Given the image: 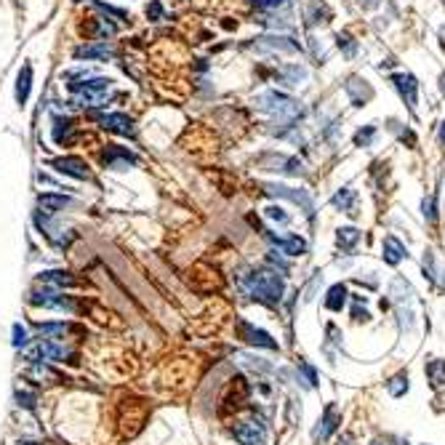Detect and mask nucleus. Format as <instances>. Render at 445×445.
<instances>
[{"label": "nucleus", "mask_w": 445, "mask_h": 445, "mask_svg": "<svg viewBox=\"0 0 445 445\" xmlns=\"http://www.w3.org/2000/svg\"><path fill=\"white\" fill-rule=\"evenodd\" d=\"M424 277H429V280H432V283H435V253L432 251H426L424 253Z\"/></svg>", "instance_id": "obj_41"}, {"label": "nucleus", "mask_w": 445, "mask_h": 445, "mask_svg": "<svg viewBox=\"0 0 445 445\" xmlns=\"http://www.w3.org/2000/svg\"><path fill=\"white\" fill-rule=\"evenodd\" d=\"M344 93L349 96V101H352L354 107H365L368 101L374 99V88H371V83L363 81V78H357V75L347 78Z\"/></svg>", "instance_id": "obj_17"}, {"label": "nucleus", "mask_w": 445, "mask_h": 445, "mask_svg": "<svg viewBox=\"0 0 445 445\" xmlns=\"http://www.w3.org/2000/svg\"><path fill=\"white\" fill-rule=\"evenodd\" d=\"M408 387H411L408 384V374L400 371V374H395L389 382H387V392H389L392 397H403L405 392H408Z\"/></svg>", "instance_id": "obj_31"}, {"label": "nucleus", "mask_w": 445, "mask_h": 445, "mask_svg": "<svg viewBox=\"0 0 445 445\" xmlns=\"http://www.w3.org/2000/svg\"><path fill=\"white\" fill-rule=\"evenodd\" d=\"M253 107L264 115H270L272 121L283 123V128H294V123L302 118V104L296 99H291L288 93H280L270 88V91L253 96Z\"/></svg>", "instance_id": "obj_1"}, {"label": "nucleus", "mask_w": 445, "mask_h": 445, "mask_svg": "<svg viewBox=\"0 0 445 445\" xmlns=\"http://www.w3.org/2000/svg\"><path fill=\"white\" fill-rule=\"evenodd\" d=\"M251 48L259 53H299L302 46L288 35H264L251 43Z\"/></svg>", "instance_id": "obj_7"}, {"label": "nucleus", "mask_w": 445, "mask_h": 445, "mask_svg": "<svg viewBox=\"0 0 445 445\" xmlns=\"http://www.w3.org/2000/svg\"><path fill=\"white\" fill-rule=\"evenodd\" d=\"M331 205L344 213H357L354 211V208H357V193H354L352 187H342V190L331 198Z\"/></svg>", "instance_id": "obj_25"}, {"label": "nucleus", "mask_w": 445, "mask_h": 445, "mask_svg": "<svg viewBox=\"0 0 445 445\" xmlns=\"http://www.w3.org/2000/svg\"><path fill=\"white\" fill-rule=\"evenodd\" d=\"M264 216H267L270 222H277V224H288V222H291V216L283 211V205H267V208H264Z\"/></svg>", "instance_id": "obj_36"}, {"label": "nucleus", "mask_w": 445, "mask_h": 445, "mask_svg": "<svg viewBox=\"0 0 445 445\" xmlns=\"http://www.w3.org/2000/svg\"><path fill=\"white\" fill-rule=\"evenodd\" d=\"M38 280L43 285H53V288H72V285L78 283L75 275L67 272V270H46V272L38 275Z\"/></svg>", "instance_id": "obj_22"}, {"label": "nucleus", "mask_w": 445, "mask_h": 445, "mask_svg": "<svg viewBox=\"0 0 445 445\" xmlns=\"http://www.w3.org/2000/svg\"><path fill=\"white\" fill-rule=\"evenodd\" d=\"M424 445H426V443H424Z\"/></svg>", "instance_id": "obj_51"}, {"label": "nucleus", "mask_w": 445, "mask_h": 445, "mask_svg": "<svg viewBox=\"0 0 445 445\" xmlns=\"http://www.w3.org/2000/svg\"><path fill=\"white\" fill-rule=\"evenodd\" d=\"M147 16H150L152 21H160V19H163V6H160V0H150V3H147Z\"/></svg>", "instance_id": "obj_43"}, {"label": "nucleus", "mask_w": 445, "mask_h": 445, "mask_svg": "<svg viewBox=\"0 0 445 445\" xmlns=\"http://www.w3.org/2000/svg\"><path fill=\"white\" fill-rule=\"evenodd\" d=\"M232 437L240 445H264L267 443V426L262 421H237L232 426Z\"/></svg>", "instance_id": "obj_12"}, {"label": "nucleus", "mask_w": 445, "mask_h": 445, "mask_svg": "<svg viewBox=\"0 0 445 445\" xmlns=\"http://www.w3.org/2000/svg\"><path fill=\"white\" fill-rule=\"evenodd\" d=\"M91 32H93V41H107V38H112L118 32V24H112L107 16H96L91 24Z\"/></svg>", "instance_id": "obj_29"}, {"label": "nucleus", "mask_w": 445, "mask_h": 445, "mask_svg": "<svg viewBox=\"0 0 445 445\" xmlns=\"http://www.w3.org/2000/svg\"><path fill=\"white\" fill-rule=\"evenodd\" d=\"M32 307H43V310H64V312H75V302L72 296H64L59 291H35L30 294Z\"/></svg>", "instance_id": "obj_13"}, {"label": "nucleus", "mask_w": 445, "mask_h": 445, "mask_svg": "<svg viewBox=\"0 0 445 445\" xmlns=\"http://www.w3.org/2000/svg\"><path fill=\"white\" fill-rule=\"evenodd\" d=\"M304 19H307V27H317V24H325V21L331 19V11H328V6H325L323 0H307Z\"/></svg>", "instance_id": "obj_20"}, {"label": "nucleus", "mask_w": 445, "mask_h": 445, "mask_svg": "<svg viewBox=\"0 0 445 445\" xmlns=\"http://www.w3.org/2000/svg\"><path fill=\"white\" fill-rule=\"evenodd\" d=\"M139 163V158L133 155L128 147H121V144H107L101 150V165L110 168V171H128Z\"/></svg>", "instance_id": "obj_5"}, {"label": "nucleus", "mask_w": 445, "mask_h": 445, "mask_svg": "<svg viewBox=\"0 0 445 445\" xmlns=\"http://www.w3.org/2000/svg\"><path fill=\"white\" fill-rule=\"evenodd\" d=\"M237 334H240V339H243L245 344H251V347L270 349V352H277V349H280V344H277L264 328H256V325L248 323V320H237Z\"/></svg>", "instance_id": "obj_8"}, {"label": "nucleus", "mask_w": 445, "mask_h": 445, "mask_svg": "<svg viewBox=\"0 0 445 445\" xmlns=\"http://www.w3.org/2000/svg\"><path fill=\"white\" fill-rule=\"evenodd\" d=\"M96 9H99L104 16H112V19H118V21H128V11L115 9V6H110V3H99V0H96Z\"/></svg>", "instance_id": "obj_37"}, {"label": "nucleus", "mask_w": 445, "mask_h": 445, "mask_svg": "<svg viewBox=\"0 0 445 445\" xmlns=\"http://www.w3.org/2000/svg\"><path fill=\"white\" fill-rule=\"evenodd\" d=\"M32 363H41V360H56V363H78L75 352H70L64 344H53V342H41L30 352Z\"/></svg>", "instance_id": "obj_11"}, {"label": "nucleus", "mask_w": 445, "mask_h": 445, "mask_svg": "<svg viewBox=\"0 0 445 445\" xmlns=\"http://www.w3.org/2000/svg\"><path fill=\"white\" fill-rule=\"evenodd\" d=\"M389 81H392V86H395V91L400 93V99L408 104V110L416 112V101H419V81H416L411 72H395Z\"/></svg>", "instance_id": "obj_14"}, {"label": "nucleus", "mask_w": 445, "mask_h": 445, "mask_svg": "<svg viewBox=\"0 0 445 445\" xmlns=\"http://www.w3.org/2000/svg\"><path fill=\"white\" fill-rule=\"evenodd\" d=\"M72 325L70 323H41L38 325V334L46 336V339H59V336L70 334Z\"/></svg>", "instance_id": "obj_32"}, {"label": "nucleus", "mask_w": 445, "mask_h": 445, "mask_svg": "<svg viewBox=\"0 0 445 445\" xmlns=\"http://www.w3.org/2000/svg\"><path fill=\"white\" fill-rule=\"evenodd\" d=\"M51 168L53 171L64 173V176H72L78 182H88L91 179V171H88V163L83 158H75V155H64V158H53L51 160Z\"/></svg>", "instance_id": "obj_10"}, {"label": "nucleus", "mask_w": 445, "mask_h": 445, "mask_svg": "<svg viewBox=\"0 0 445 445\" xmlns=\"http://www.w3.org/2000/svg\"><path fill=\"white\" fill-rule=\"evenodd\" d=\"M75 3H83V0H75Z\"/></svg>", "instance_id": "obj_50"}, {"label": "nucleus", "mask_w": 445, "mask_h": 445, "mask_svg": "<svg viewBox=\"0 0 445 445\" xmlns=\"http://www.w3.org/2000/svg\"><path fill=\"white\" fill-rule=\"evenodd\" d=\"M30 91H32V64L27 61V64H21L19 75H16V101L19 104H27V99H30Z\"/></svg>", "instance_id": "obj_23"}, {"label": "nucleus", "mask_w": 445, "mask_h": 445, "mask_svg": "<svg viewBox=\"0 0 445 445\" xmlns=\"http://www.w3.org/2000/svg\"><path fill=\"white\" fill-rule=\"evenodd\" d=\"M336 46H339V51L344 53L347 59H354V56H357V43L352 41L349 32H339V35H336Z\"/></svg>", "instance_id": "obj_33"}, {"label": "nucleus", "mask_w": 445, "mask_h": 445, "mask_svg": "<svg viewBox=\"0 0 445 445\" xmlns=\"http://www.w3.org/2000/svg\"><path fill=\"white\" fill-rule=\"evenodd\" d=\"M27 342H30V334H27V328L24 325H14V347L16 349H21V347H27Z\"/></svg>", "instance_id": "obj_39"}, {"label": "nucleus", "mask_w": 445, "mask_h": 445, "mask_svg": "<svg viewBox=\"0 0 445 445\" xmlns=\"http://www.w3.org/2000/svg\"><path fill=\"white\" fill-rule=\"evenodd\" d=\"M75 59H91V61H107L112 59V46L107 41H91L86 46L75 48Z\"/></svg>", "instance_id": "obj_18"}, {"label": "nucleus", "mask_w": 445, "mask_h": 445, "mask_svg": "<svg viewBox=\"0 0 445 445\" xmlns=\"http://www.w3.org/2000/svg\"><path fill=\"white\" fill-rule=\"evenodd\" d=\"M16 403L24 405V408H32V405H35V397H32L30 392H19V395H16Z\"/></svg>", "instance_id": "obj_44"}, {"label": "nucleus", "mask_w": 445, "mask_h": 445, "mask_svg": "<svg viewBox=\"0 0 445 445\" xmlns=\"http://www.w3.org/2000/svg\"><path fill=\"white\" fill-rule=\"evenodd\" d=\"M302 81H307V70L299 67V64H285L280 67V83L285 86H299Z\"/></svg>", "instance_id": "obj_30"}, {"label": "nucleus", "mask_w": 445, "mask_h": 445, "mask_svg": "<svg viewBox=\"0 0 445 445\" xmlns=\"http://www.w3.org/2000/svg\"><path fill=\"white\" fill-rule=\"evenodd\" d=\"M347 285L344 283H336L328 288V296H325V307L331 310V312H342L347 304Z\"/></svg>", "instance_id": "obj_26"}, {"label": "nucleus", "mask_w": 445, "mask_h": 445, "mask_svg": "<svg viewBox=\"0 0 445 445\" xmlns=\"http://www.w3.org/2000/svg\"><path fill=\"white\" fill-rule=\"evenodd\" d=\"M440 91H443V96H445V72L440 75Z\"/></svg>", "instance_id": "obj_48"}, {"label": "nucleus", "mask_w": 445, "mask_h": 445, "mask_svg": "<svg viewBox=\"0 0 445 445\" xmlns=\"http://www.w3.org/2000/svg\"><path fill=\"white\" fill-rule=\"evenodd\" d=\"M371 445H387V443H382V440H374V443H371Z\"/></svg>", "instance_id": "obj_49"}, {"label": "nucleus", "mask_w": 445, "mask_h": 445, "mask_svg": "<svg viewBox=\"0 0 445 445\" xmlns=\"http://www.w3.org/2000/svg\"><path fill=\"white\" fill-rule=\"evenodd\" d=\"M245 291H248V296L256 299V302L267 304V307H275V304H280V299H283V294H285L283 275L277 272V270H270V267L256 270V272L248 275Z\"/></svg>", "instance_id": "obj_2"}, {"label": "nucleus", "mask_w": 445, "mask_h": 445, "mask_svg": "<svg viewBox=\"0 0 445 445\" xmlns=\"http://www.w3.org/2000/svg\"><path fill=\"white\" fill-rule=\"evenodd\" d=\"M259 165L264 171H272V173H283V176H302L304 165L299 158H291V155H277V152H270L259 158Z\"/></svg>", "instance_id": "obj_6"}, {"label": "nucleus", "mask_w": 445, "mask_h": 445, "mask_svg": "<svg viewBox=\"0 0 445 445\" xmlns=\"http://www.w3.org/2000/svg\"><path fill=\"white\" fill-rule=\"evenodd\" d=\"M421 216H424L426 224H432V227L437 224V198L435 195H429V198L421 200Z\"/></svg>", "instance_id": "obj_34"}, {"label": "nucleus", "mask_w": 445, "mask_h": 445, "mask_svg": "<svg viewBox=\"0 0 445 445\" xmlns=\"http://www.w3.org/2000/svg\"><path fill=\"white\" fill-rule=\"evenodd\" d=\"M96 123H99L104 131L118 133V136H136L133 118H128L126 112H99V115H96Z\"/></svg>", "instance_id": "obj_9"}, {"label": "nucleus", "mask_w": 445, "mask_h": 445, "mask_svg": "<svg viewBox=\"0 0 445 445\" xmlns=\"http://www.w3.org/2000/svg\"><path fill=\"white\" fill-rule=\"evenodd\" d=\"M67 88L75 96L78 107H104V99L112 91V81L110 78H83V81H70Z\"/></svg>", "instance_id": "obj_3"}, {"label": "nucleus", "mask_w": 445, "mask_h": 445, "mask_svg": "<svg viewBox=\"0 0 445 445\" xmlns=\"http://www.w3.org/2000/svg\"><path fill=\"white\" fill-rule=\"evenodd\" d=\"M382 256H384V262L389 264V267H397L403 259H408V248L397 240L395 235H387L384 243H382Z\"/></svg>", "instance_id": "obj_19"}, {"label": "nucleus", "mask_w": 445, "mask_h": 445, "mask_svg": "<svg viewBox=\"0 0 445 445\" xmlns=\"http://www.w3.org/2000/svg\"><path fill=\"white\" fill-rule=\"evenodd\" d=\"M267 195H272V198H280V200H288L294 203V205H299L310 219L314 216V200L312 195L307 193V190H299V187H288V184H277V182H270L262 187Z\"/></svg>", "instance_id": "obj_4"}, {"label": "nucleus", "mask_w": 445, "mask_h": 445, "mask_svg": "<svg viewBox=\"0 0 445 445\" xmlns=\"http://www.w3.org/2000/svg\"><path fill=\"white\" fill-rule=\"evenodd\" d=\"M339 445H354V440L349 435H342V440H339Z\"/></svg>", "instance_id": "obj_47"}, {"label": "nucleus", "mask_w": 445, "mask_h": 445, "mask_svg": "<svg viewBox=\"0 0 445 445\" xmlns=\"http://www.w3.org/2000/svg\"><path fill=\"white\" fill-rule=\"evenodd\" d=\"M437 139H440V144L445 147V121L440 123V131H437Z\"/></svg>", "instance_id": "obj_46"}, {"label": "nucleus", "mask_w": 445, "mask_h": 445, "mask_svg": "<svg viewBox=\"0 0 445 445\" xmlns=\"http://www.w3.org/2000/svg\"><path fill=\"white\" fill-rule=\"evenodd\" d=\"M352 302H354V307H352V317H354V323H368L371 320V314H368V310H360V304H365V296H352Z\"/></svg>", "instance_id": "obj_38"}, {"label": "nucleus", "mask_w": 445, "mask_h": 445, "mask_svg": "<svg viewBox=\"0 0 445 445\" xmlns=\"http://www.w3.org/2000/svg\"><path fill=\"white\" fill-rule=\"evenodd\" d=\"M51 136H53V142L61 144V147H67V144L75 139V123L70 118H53V126H51Z\"/></svg>", "instance_id": "obj_21"}, {"label": "nucleus", "mask_w": 445, "mask_h": 445, "mask_svg": "<svg viewBox=\"0 0 445 445\" xmlns=\"http://www.w3.org/2000/svg\"><path fill=\"white\" fill-rule=\"evenodd\" d=\"M256 9H264V11H277V9H283L288 0H251Z\"/></svg>", "instance_id": "obj_40"}, {"label": "nucleus", "mask_w": 445, "mask_h": 445, "mask_svg": "<svg viewBox=\"0 0 445 445\" xmlns=\"http://www.w3.org/2000/svg\"><path fill=\"white\" fill-rule=\"evenodd\" d=\"M267 259H270V264H272V267H277V270H280V275H285L288 270H291V264L285 262L283 256H277V251H270V256H267Z\"/></svg>", "instance_id": "obj_42"}, {"label": "nucleus", "mask_w": 445, "mask_h": 445, "mask_svg": "<svg viewBox=\"0 0 445 445\" xmlns=\"http://www.w3.org/2000/svg\"><path fill=\"white\" fill-rule=\"evenodd\" d=\"M339 424H342V411H339L334 403L325 405V411H323V416H320V421H317V426L312 429V440H314V443H325V440H328V437H331L336 429H339Z\"/></svg>", "instance_id": "obj_15"}, {"label": "nucleus", "mask_w": 445, "mask_h": 445, "mask_svg": "<svg viewBox=\"0 0 445 445\" xmlns=\"http://www.w3.org/2000/svg\"><path fill=\"white\" fill-rule=\"evenodd\" d=\"M38 205H41L43 213H56L61 208H67L70 205V198L67 195H56V193H46L38 198Z\"/></svg>", "instance_id": "obj_27"}, {"label": "nucleus", "mask_w": 445, "mask_h": 445, "mask_svg": "<svg viewBox=\"0 0 445 445\" xmlns=\"http://www.w3.org/2000/svg\"><path fill=\"white\" fill-rule=\"evenodd\" d=\"M357 243H360V230H354V227H342V230H336V245H339L344 253L352 251Z\"/></svg>", "instance_id": "obj_28"}, {"label": "nucleus", "mask_w": 445, "mask_h": 445, "mask_svg": "<svg viewBox=\"0 0 445 445\" xmlns=\"http://www.w3.org/2000/svg\"><path fill=\"white\" fill-rule=\"evenodd\" d=\"M424 374H426V379H429V384H432V389H435V392L445 389V360H440V357H432V360L424 365Z\"/></svg>", "instance_id": "obj_24"}, {"label": "nucleus", "mask_w": 445, "mask_h": 445, "mask_svg": "<svg viewBox=\"0 0 445 445\" xmlns=\"http://www.w3.org/2000/svg\"><path fill=\"white\" fill-rule=\"evenodd\" d=\"M374 136H376V126L371 123V126H365V128H360V131L354 133V147H371Z\"/></svg>", "instance_id": "obj_35"}, {"label": "nucleus", "mask_w": 445, "mask_h": 445, "mask_svg": "<svg viewBox=\"0 0 445 445\" xmlns=\"http://www.w3.org/2000/svg\"><path fill=\"white\" fill-rule=\"evenodd\" d=\"M379 3H382V0H360V6H363V9H376Z\"/></svg>", "instance_id": "obj_45"}, {"label": "nucleus", "mask_w": 445, "mask_h": 445, "mask_svg": "<svg viewBox=\"0 0 445 445\" xmlns=\"http://www.w3.org/2000/svg\"><path fill=\"white\" fill-rule=\"evenodd\" d=\"M270 243L277 248L285 256H304L307 253V240L299 237V235H277V232H267Z\"/></svg>", "instance_id": "obj_16"}]
</instances>
